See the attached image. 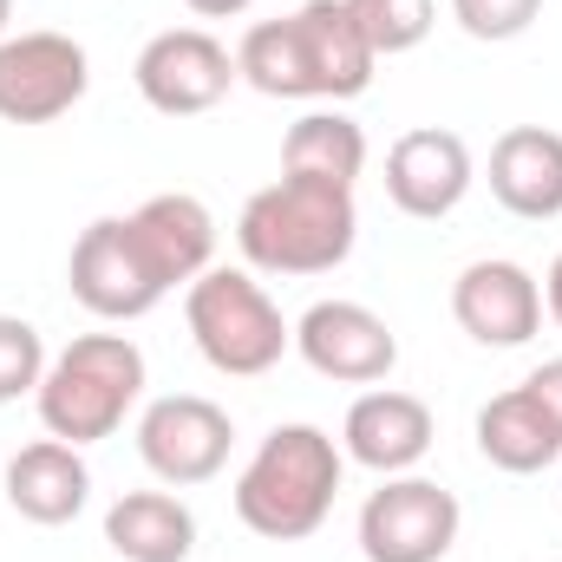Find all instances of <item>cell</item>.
<instances>
[{
	"mask_svg": "<svg viewBox=\"0 0 562 562\" xmlns=\"http://www.w3.org/2000/svg\"><path fill=\"white\" fill-rule=\"evenodd\" d=\"M40 380H46V340H40V327L20 321V314H0V406L40 393Z\"/></svg>",
	"mask_w": 562,
	"mask_h": 562,
	"instance_id": "obj_22",
	"label": "cell"
},
{
	"mask_svg": "<svg viewBox=\"0 0 562 562\" xmlns=\"http://www.w3.org/2000/svg\"><path fill=\"white\" fill-rule=\"evenodd\" d=\"M537 13H543V0H451V20L484 46H504V40L530 33Z\"/></svg>",
	"mask_w": 562,
	"mask_h": 562,
	"instance_id": "obj_23",
	"label": "cell"
},
{
	"mask_svg": "<svg viewBox=\"0 0 562 562\" xmlns=\"http://www.w3.org/2000/svg\"><path fill=\"white\" fill-rule=\"evenodd\" d=\"M543 307H550V321H557V334H562V256L550 262V276H543Z\"/></svg>",
	"mask_w": 562,
	"mask_h": 562,
	"instance_id": "obj_25",
	"label": "cell"
},
{
	"mask_svg": "<svg viewBox=\"0 0 562 562\" xmlns=\"http://www.w3.org/2000/svg\"><path fill=\"white\" fill-rule=\"evenodd\" d=\"M491 196L524 216V223H550L562 216V132L550 125H510L491 144Z\"/></svg>",
	"mask_w": 562,
	"mask_h": 562,
	"instance_id": "obj_16",
	"label": "cell"
},
{
	"mask_svg": "<svg viewBox=\"0 0 562 562\" xmlns=\"http://www.w3.org/2000/svg\"><path fill=\"white\" fill-rule=\"evenodd\" d=\"M477 451L497 471H510V477H537V471H550L562 458V438H557V425L543 419V406L524 386H510V393H497L477 413Z\"/></svg>",
	"mask_w": 562,
	"mask_h": 562,
	"instance_id": "obj_20",
	"label": "cell"
},
{
	"mask_svg": "<svg viewBox=\"0 0 562 562\" xmlns=\"http://www.w3.org/2000/svg\"><path fill=\"white\" fill-rule=\"evenodd\" d=\"M340 471L347 451L321 425H276L236 477V517L269 543H301L327 524Z\"/></svg>",
	"mask_w": 562,
	"mask_h": 562,
	"instance_id": "obj_3",
	"label": "cell"
},
{
	"mask_svg": "<svg viewBox=\"0 0 562 562\" xmlns=\"http://www.w3.org/2000/svg\"><path fill=\"white\" fill-rule=\"evenodd\" d=\"M7 13H13V0H0V40H7Z\"/></svg>",
	"mask_w": 562,
	"mask_h": 562,
	"instance_id": "obj_27",
	"label": "cell"
},
{
	"mask_svg": "<svg viewBox=\"0 0 562 562\" xmlns=\"http://www.w3.org/2000/svg\"><path fill=\"white\" fill-rule=\"evenodd\" d=\"M458 497L438 477H386L360 504V557L367 562H445L458 543Z\"/></svg>",
	"mask_w": 562,
	"mask_h": 562,
	"instance_id": "obj_7",
	"label": "cell"
},
{
	"mask_svg": "<svg viewBox=\"0 0 562 562\" xmlns=\"http://www.w3.org/2000/svg\"><path fill=\"white\" fill-rule=\"evenodd\" d=\"M86 497H92V471H86L79 445H66V438H33V445H20V451L7 458V504H13L26 524L59 530V524H72V517L86 510Z\"/></svg>",
	"mask_w": 562,
	"mask_h": 562,
	"instance_id": "obj_15",
	"label": "cell"
},
{
	"mask_svg": "<svg viewBox=\"0 0 562 562\" xmlns=\"http://www.w3.org/2000/svg\"><path fill=\"white\" fill-rule=\"evenodd\" d=\"M92 86V59L72 33H7L0 40V119L53 125Z\"/></svg>",
	"mask_w": 562,
	"mask_h": 562,
	"instance_id": "obj_9",
	"label": "cell"
},
{
	"mask_svg": "<svg viewBox=\"0 0 562 562\" xmlns=\"http://www.w3.org/2000/svg\"><path fill=\"white\" fill-rule=\"evenodd\" d=\"M367 170V132L334 112V105H314L288 125L281 138V177H301V183H334V190H353Z\"/></svg>",
	"mask_w": 562,
	"mask_h": 562,
	"instance_id": "obj_19",
	"label": "cell"
},
{
	"mask_svg": "<svg viewBox=\"0 0 562 562\" xmlns=\"http://www.w3.org/2000/svg\"><path fill=\"white\" fill-rule=\"evenodd\" d=\"M132 79H138V92H144L150 112H164V119H196V112H216L243 72H236V53H229L216 33H203V26H170V33L144 40Z\"/></svg>",
	"mask_w": 562,
	"mask_h": 562,
	"instance_id": "obj_8",
	"label": "cell"
},
{
	"mask_svg": "<svg viewBox=\"0 0 562 562\" xmlns=\"http://www.w3.org/2000/svg\"><path fill=\"white\" fill-rule=\"evenodd\" d=\"M256 0H190V13H203V20H229V13H249Z\"/></svg>",
	"mask_w": 562,
	"mask_h": 562,
	"instance_id": "obj_26",
	"label": "cell"
},
{
	"mask_svg": "<svg viewBox=\"0 0 562 562\" xmlns=\"http://www.w3.org/2000/svg\"><path fill=\"white\" fill-rule=\"evenodd\" d=\"M183 321H190L196 353L223 380H262L294 347V327L281 321V307L256 281V269H203L183 288Z\"/></svg>",
	"mask_w": 562,
	"mask_h": 562,
	"instance_id": "obj_5",
	"label": "cell"
},
{
	"mask_svg": "<svg viewBox=\"0 0 562 562\" xmlns=\"http://www.w3.org/2000/svg\"><path fill=\"white\" fill-rule=\"evenodd\" d=\"M431 438H438L431 406L413 400V393H393V386L360 393V400L347 406V425H340L347 458L367 464V471H380V477H406V471H419L425 451H431Z\"/></svg>",
	"mask_w": 562,
	"mask_h": 562,
	"instance_id": "obj_14",
	"label": "cell"
},
{
	"mask_svg": "<svg viewBox=\"0 0 562 562\" xmlns=\"http://www.w3.org/2000/svg\"><path fill=\"white\" fill-rule=\"evenodd\" d=\"M471 177H477L471 170V144L458 138V132H438V125H419V132H406L386 150V196L413 223L451 216L464 203Z\"/></svg>",
	"mask_w": 562,
	"mask_h": 562,
	"instance_id": "obj_13",
	"label": "cell"
},
{
	"mask_svg": "<svg viewBox=\"0 0 562 562\" xmlns=\"http://www.w3.org/2000/svg\"><path fill=\"white\" fill-rule=\"evenodd\" d=\"M347 13L367 33L373 59H400V53L425 46V33L438 20V0H347Z\"/></svg>",
	"mask_w": 562,
	"mask_h": 562,
	"instance_id": "obj_21",
	"label": "cell"
},
{
	"mask_svg": "<svg viewBox=\"0 0 562 562\" xmlns=\"http://www.w3.org/2000/svg\"><path fill=\"white\" fill-rule=\"evenodd\" d=\"M524 393L543 406V419L557 425V438H562V360H543V367L524 380Z\"/></svg>",
	"mask_w": 562,
	"mask_h": 562,
	"instance_id": "obj_24",
	"label": "cell"
},
{
	"mask_svg": "<svg viewBox=\"0 0 562 562\" xmlns=\"http://www.w3.org/2000/svg\"><path fill=\"white\" fill-rule=\"evenodd\" d=\"M451 314L477 347H524L543 327V281L524 262L484 256L451 281Z\"/></svg>",
	"mask_w": 562,
	"mask_h": 562,
	"instance_id": "obj_12",
	"label": "cell"
},
{
	"mask_svg": "<svg viewBox=\"0 0 562 562\" xmlns=\"http://www.w3.org/2000/svg\"><path fill=\"white\" fill-rule=\"evenodd\" d=\"M132 229H138L144 256L157 262L164 288H190L203 269H216V216L203 196H183V190L150 196L132 210Z\"/></svg>",
	"mask_w": 562,
	"mask_h": 562,
	"instance_id": "obj_17",
	"label": "cell"
},
{
	"mask_svg": "<svg viewBox=\"0 0 562 562\" xmlns=\"http://www.w3.org/2000/svg\"><path fill=\"white\" fill-rule=\"evenodd\" d=\"M353 243H360V210L353 190L334 183L281 177L256 190L236 216V249L256 276H327L353 256Z\"/></svg>",
	"mask_w": 562,
	"mask_h": 562,
	"instance_id": "obj_2",
	"label": "cell"
},
{
	"mask_svg": "<svg viewBox=\"0 0 562 562\" xmlns=\"http://www.w3.org/2000/svg\"><path fill=\"white\" fill-rule=\"evenodd\" d=\"M373 46L353 26L347 0H307L281 20H256L236 46V72L243 86H256L262 99H360L373 86Z\"/></svg>",
	"mask_w": 562,
	"mask_h": 562,
	"instance_id": "obj_1",
	"label": "cell"
},
{
	"mask_svg": "<svg viewBox=\"0 0 562 562\" xmlns=\"http://www.w3.org/2000/svg\"><path fill=\"white\" fill-rule=\"evenodd\" d=\"M105 543L125 562H190L196 550V517L170 491H125L105 510Z\"/></svg>",
	"mask_w": 562,
	"mask_h": 562,
	"instance_id": "obj_18",
	"label": "cell"
},
{
	"mask_svg": "<svg viewBox=\"0 0 562 562\" xmlns=\"http://www.w3.org/2000/svg\"><path fill=\"white\" fill-rule=\"evenodd\" d=\"M294 353L321 380H340V386H380L400 367L393 327L373 307H360V301H314L294 321Z\"/></svg>",
	"mask_w": 562,
	"mask_h": 562,
	"instance_id": "obj_11",
	"label": "cell"
},
{
	"mask_svg": "<svg viewBox=\"0 0 562 562\" xmlns=\"http://www.w3.org/2000/svg\"><path fill=\"white\" fill-rule=\"evenodd\" d=\"M66 281H72V301L99 321H144L170 288L157 276V262L144 256L132 216H99L79 229L72 243V262H66Z\"/></svg>",
	"mask_w": 562,
	"mask_h": 562,
	"instance_id": "obj_6",
	"label": "cell"
},
{
	"mask_svg": "<svg viewBox=\"0 0 562 562\" xmlns=\"http://www.w3.org/2000/svg\"><path fill=\"white\" fill-rule=\"evenodd\" d=\"M229 445H236V425H229V413L216 400H203V393L150 400L144 419H138V458L150 464V477L170 484V491L210 484L229 464Z\"/></svg>",
	"mask_w": 562,
	"mask_h": 562,
	"instance_id": "obj_10",
	"label": "cell"
},
{
	"mask_svg": "<svg viewBox=\"0 0 562 562\" xmlns=\"http://www.w3.org/2000/svg\"><path fill=\"white\" fill-rule=\"evenodd\" d=\"M144 400V353L125 334H79L46 360V380L33 393L46 438L99 445L138 413Z\"/></svg>",
	"mask_w": 562,
	"mask_h": 562,
	"instance_id": "obj_4",
	"label": "cell"
}]
</instances>
